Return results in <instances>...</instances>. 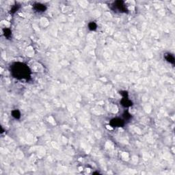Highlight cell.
Segmentation results:
<instances>
[{
  "label": "cell",
  "instance_id": "cell-1",
  "mask_svg": "<svg viewBox=\"0 0 175 175\" xmlns=\"http://www.w3.org/2000/svg\"><path fill=\"white\" fill-rule=\"evenodd\" d=\"M12 73L17 79H27L30 77V70L25 64L18 62L14 64L12 66Z\"/></svg>",
  "mask_w": 175,
  "mask_h": 175
},
{
  "label": "cell",
  "instance_id": "cell-2",
  "mask_svg": "<svg viewBox=\"0 0 175 175\" xmlns=\"http://www.w3.org/2000/svg\"><path fill=\"white\" fill-rule=\"evenodd\" d=\"M110 124L111 125L112 127H123L125 122L124 121L122 120V119L118 118H113L111 122H110Z\"/></svg>",
  "mask_w": 175,
  "mask_h": 175
},
{
  "label": "cell",
  "instance_id": "cell-3",
  "mask_svg": "<svg viewBox=\"0 0 175 175\" xmlns=\"http://www.w3.org/2000/svg\"><path fill=\"white\" fill-rule=\"evenodd\" d=\"M114 6L116 8L117 10L120 11V12H123V11H125L126 7L124 4V2L122 1H116L114 3Z\"/></svg>",
  "mask_w": 175,
  "mask_h": 175
},
{
  "label": "cell",
  "instance_id": "cell-4",
  "mask_svg": "<svg viewBox=\"0 0 175 175\" xmlns=\"http://www.w3.org/2000/svg\"><path fill=\"white\" fill-rule=\"evenodd\" d=\"M34 10L38 12H44L45 10H46V7L45 5L41 4V3H36L34 6Z\"/></svg>",
  "mask_w": 175,
  "mask_h": 175
},
{
  "label": "cell",
  "instance_id": "cell-5",
  "mask_svg": "<svg viewBox=\"0 0 175 175\" xmlns=\"http://www.w3.org/2000/svg\"><path fill=\"white\" fill-rule=\"evenodd\" d=\"M121 105L124 107H130L133 105L132 102L128 99V98H123V99L121 100Z\"/></svg>",
  "mask_w": 175,
  "mask_h": 175
},
{
  "label": "cell",
  "instance_id": "cell-6",
  "mask_svg": "<svg viewBox=\"0 0 175 175\" xmlns=\"http://www.w3.org/2000/svg\"><path fill=\"white\" fill-rule=\"evenodd\" d=\"M165 58L168 62L171 63V64H175V58H174V56H172V54L166 53V54L165 55Z\"/></svg>",
  "mask_w": 175,
  "mask_h": 175
},
{
  "label": "cell",
  "instance_id": "cell-7",
  "mask_svg": "<svg viewBox=\"0 0 175 175\" xmlns=\"http://www.w3.org/2000/svg\"><path fill=\"white\" fill-rule=\"evenodd\" d=\"M12 115L14 118H15L17 119H19L21 117V114H20L19 111H18V110H14V111H12Z\"/></svg>",
  "mask_w": 175,
  "mask_h": 175
},
{
  "label": "cell",
  "instance_id": "cell-8",
  "mask_svg": "<svg viewBox=\"0 0 175 175\" xmlns=\"http://www.w3.org/2000/svg\"><path fill=\"white\" fill-rule=\"evenodd\" d=\"M88 27H89L90 30L93 31V30H96L97 26H96V24L94 23V22H91V23H89V25H88Z\"/></svg>",
  "mask_w": 175,
  "mask_h": 175
},
{
  "label": "cell",
  "instance_id": "cell-9",
  "mask_svg": "<svg viewBox=\"0 0 175 175\" xmlns=\"http://www.w3.org/2000/svg\"><path fill=\"white\" fill-rule=\"evenodd\" d=\"M120 94L123 96V98H127L128 97V93L127 91H121Z\"/></svg>",
  "mask_w": 175,
  "mask_h": 175
},
{
  "label": "cell",
  "instance_id": "cell-10",
  "mask_svg": "<svg viewBox=\"0 0 175 175\" xmlns=\"http://www.w3.org/2000/svg\"><path fill=\"white\" fill-rule=\"evenodd\" d=\"M123 116H124L125 118L127 119V120L131 118V115L129 114L128 112H125L124 113V114H123Z\"/></svg>",
  "mask_w": 175,
  "mask_h": 175
},
{
  "label": "cell",
  "instance_id": "cell-11",
  "mask_svg": "<svg viewBox=\"0 0 175 175\" xmlns=\"http://www.w3.org/2000/svg\"><path fill=\"white\" fill-rule=\"evenodd\" d=\"M6 33H5V36L6 37H9L11 35V32L10 31V30H8V29H6Z\"/></svg>",
  "mask_w": 175,
  "mask_h": 175
}]
</instances>
